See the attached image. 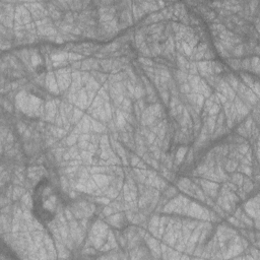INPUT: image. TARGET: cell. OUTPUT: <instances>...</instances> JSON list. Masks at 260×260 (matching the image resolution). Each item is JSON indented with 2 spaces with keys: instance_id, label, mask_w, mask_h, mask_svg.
<instances>
[{
  "instance_id": "cell-1",
  "label": "cell",
  "mask_w": 260,
  "mask_h": 260,
  "mask_svg": "<svg viewBox=\"0 0 260 260\" xmlns=\"http://www.w3.org/2000/svg\"><path fill=\"white\" fill-rule=\"evenodd\" d=\"M60 195L57 188L48 180H41L34 189L32 210L41 221H50L57 214Z\"/></svg>"
}]
</instances>
